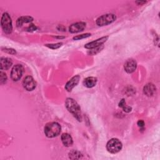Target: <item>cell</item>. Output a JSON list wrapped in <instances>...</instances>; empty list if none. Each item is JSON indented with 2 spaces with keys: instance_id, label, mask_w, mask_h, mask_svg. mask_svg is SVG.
<instances>
[{
  "instance_id": "5bb4252c",
  "label": "cell",
  "mask_w": 160,
  "mask_h": 160,
  "mask_svg": "<svg viewBox=\"0 0 160 160\" xmlns=\"http://www.w3.org/2000/svg\"><path fill=\"white\" fill-rule=\"evenodd\" d=\"M61 141L64 144V146L66 147H69L72 144V142H73L72 138L71 136V135L69 134L68 133H63L61 135Z\"/></svg>"
},
{
  "instance_id": "30bf717a",
  "label": "cell",
  "mask_w": 160,
  "mask_h": 160,
  "mask_svg": "<svg viewBox=\"0 0 160 160\" xmlns=\"http://www.w3.org/2000/svg\"><path fill=\"white\" fill-rule=\"evenodd\" d=\"M86 28V23L84 22H78L72 24L69 28V32L71 33H76L82 31Z\"/></svg>"
},
{
  "instance_id": "7a4b0ae2",
  "label": "cell",
  "mask_w": 160,
  "mask_h": 160,
  "mask_svg": "<svg viewBox=\"0 0 160 160\" xmlns=\"http://www.w3.org/2000/svg\"><path fill=\"white\" fill-rule=\"evenodd\" d=\"M61 130L60 124L56 122H51L47 123L44 129L45 135L49 138H54L58 136Z\"/></svg>"
},
{
  "instance_id": "603a6c76",
  "label": "cell",
  "mask_w": 160,
  "mask_h": 160,
  "mask_svg": "<svg viewBox=\"0 0 160 160\" xmlns=\"http://www.w3.org/2000/svg\"><path fill=\"white\" fill-rule=\"evenodd\" d=\"M36 29V27L34 25V24H31L28 28V31H35Z\"/></svg>"
},
{
  "instance_id": "ac0fdd59",
  "label": "cell",
  "mask_w": 160,
  "mask_h": 160,
  "mask_svg": "<svg viewBox=\"0 0 160 160\" xmlns=\"http://www.w3.org/2000/svg\"><path fill=\"white\" fill-rule=\"evenodd\" d=\"M62 44V42H58V43H56V44H47L45 46L48 47L49 48L52 49H58L59 47H61Z\"/></svg>"
},
{
  "instance_id": "9c48e42d",
  "label": "cell",
  "mask_w": 160,
  "mask_h": 160,
  "mask_svg": "<svg viewBox=\"0 0 160 160\" xmlns=\"http://www.w3.org/2000/svg\"><path fill=\"white\" fill-rule=\"evenodd\" d=\"M137 68V62L133 59H129L126 61L124 65V70L128 73H132L135 71Z\"/></svg>"
},
{
  "instance_id": "277c9868",
  "label": "cell",
  "mask_w": 160,
  "mask_h": 160,
  "mask_svg": "<svg viewBox=\"0 0 160 160\" xmlns=\"http://www.w3.org/2000/svg\"><path fill=\"white\" fill-rule=\"evenodd\" d=\"M122 145L121 142L117 138L111 139L106 144L107 150L112 154L119 152L122 149Z\"/></svg>"
},
{
  "instance_id": "7c38bea8",
  "label": "cell",
  "mask_w": 160,
  "mask_h": 160,
  "mask_svg": "<svg viewBox=\"0 0 160 160\" xmlns=\"http://www.w3.org/2000/svg\"><path fill=\"white\" fill-rule=\"evenodd\" d=\"M156 88L152 83H148L144 86L143 92L147 96H152L154 94Z\"/></svg>"
},
{
  "instance_id": "d4e9b609",
  "label": "cell",
  "mask_w": 160,
  "mask_h": 160,
  "mask_svg": "<svg viewBox=\"0 0 160 160\" xmlns=\"http://www.w3.org/2000/svg\"><path fill=\"white\" fill-rule=\"evenodd\" d=\"M122 109H123V111H124V112H129L131 111L132 108H131V107L128 106L126 105V106L122 108Z\"/></svg>"
},
{
  "instance_id": "8fae6325",
  "label": "cell",
  "mask_w": 160,
  "mask_h": 160,
  "mask_svg": "<svg viewBox=\"0 0 160 160\" xmlns=\"http://www.w3.org/2000/svg\"><path fill=\"white\" fill-rule=\"evenodd\" d=\"M80 80V76L79 75L72 77L65 85V89L68 91H71V90L78 84Z\"/></svg>"
},
{
  "instance_id": "3957f363",
  "label": "cell",
  "mask_w": 160,
  "mask_h": 160,
  "mask_svg": "<svg viewBox=\"0 0 160 160\" xmlns=\"http://www.w3.org/2000/svg\"><path fill=\"white\" fill-rule=\"evenodd\" d=\"M1 24L3 31L6 34L11 33L12 31V20L9 14L7 12L3 13L1 17Z\"/></svg>"
},
{
  "instance_id": "ba28073f",
  "label": "cell",
  "mask_w": 160,
  "mask_h": 160,
  "mask_svg": "<svg viewBox=\"0 0 160 160\" xmlns=\"http://www.w3.org/2000/svg\"><path fill=\"white\" fill-rule=\"evenodd\" d=\"M22 86L27 91H32L36 88V82L32 77L26 76L22 81Z\"/></svg>"
},
{
  "instance_id": "4fadbf2b",
  "label": "cell",
  "mask_w": 160,
  "mask_h": 160,
  "mask_svg": "<svg viewBox=\"0 0 160 160\" xmlns=\"http://www.w3.org/2000/svg\"><path fill=\"white\" fill-rule=\"evenodd\" d=\"M12 64L11 59L8 58H1L0 65L1 70H8Z\"/></svg>"
},
{
  "instance_id": "7402d4cb",
  "label": "cell",
  "mask_w": 160,
  "mask_h": 160,
  "mask_svg": "<svg viewBox=\"0 0 160 160\" xmlns=\"http://www.w3.org/2000/svg\"><path fill=\"white\" fill-rule=\"evenodd\" d=\"M9 54H16V51L13 49H11V48H4V50H2Z\"/></svg>"
},
{
  "instance_id": "6da1fadb",
  "label": "cell",
  "mask_w": 160,
  "mask_h": 160,
  "mask_svg": "<svg viewBox=\"0 0 160 160\" xmlns=\"http://www.w3.org/2000/svg\"><path fill=\"white\" fill-rule=\"evenodd\" d=\"M65 104L69 112H70L78 121H81L82 115L81 112V108L77 102L72 98H68L66 100Z\"/></svg>"
},
{
  "instance_id": "d6986e66",
  "label": "cell",
  "mask_w": 160,
  "mask_h": 160,
  "mask_svg": "<svg viewBox=\"0 0 160 160\" xmlns=\"http://www.w3.org/2000/svg\"><path fill=\"white\" fill-rule=\"evenodd\" d=\"M7 81V76L6 73L3 72L2 71L0 72V82L1 84L6 83Z\"/></svg>"
},
{
  "instance_id": "e0dca14e",
  "label": "cell",
  "mask_w": 160,
  "mask_h": 160,
  "mask_svg": "<svg viewBox=\"0 0 160 160\" xmlns=\"http://www.w3.org/2000/svg\"><path fill=\"white\" fill-rule=\"evenodd\" d=\"M91 35V33H85V34H81V35H78V36H76L73 38V39L74 40H81L82 39H84V38H86L89 36H90Z\"/></svg>"
},
{
  "instance_id": "ffe728a7",
  "label": "cell",
  "mask_w": 160,
  "mask_h": 160,
  "mask_svg": "<svg viewBox=\"0 0 160 160\" xmlns=\"http://www.w3.org/2000/svg\"><path fill=\"white\" fill-rule=\"evenodd\" d=\"M69 158L71 159H78V158L76 157L77 156H80L81 154L79 152L76 151H72L71 152H69Z\"/></svg>"
},
{
  "instance_id": "44dd1931",
  "label": "cell",
  "mask_w": 160,
  "mask_h": 160,
  "mask_svg": "<svg viewBox=\"0 0 160 160\" xmlns=\"http://www.w3.org/2000/svg\"><path fill=\"white\" fill-rule=\"evenodd\" d=\"M102 48H103V46H102V47L99 46V47H98V48H94V49H91L88 52V53L89 54L94 55V54H96V53H98V52H99V51H101V49H102Z\"/></svg>"
},
{
  "instance_id": "484cf974",
  "label": "cell",
  "mask_w": 160,
  "mask_h": 160,
  "mask_svg": "<svg viewBox=\"0 0 160 160\" xmlns=\"http://www.w3.org/2000/svg\"><path fill=\"white\" fill-rule=\"evenodd\" d=\"M138 125L140 128H143L144 126V122L142 120H139L138 121Z\"/></svg>"
},
{
  "instance_id": "8992f818",
  "label": "cell",
  "mask_w": 160,
  "mask_h": 160,
  "mask_svg": "<svg viewBox=\"0 0 160 160\" xmlns=\"http://www.w3.org/2000/svg\"><path fill=\"white\" fill-rule=\"evenodd\" d=\"M24 68L21 64L15 65L11 72V78L14 81H18L19 80L22 75Z\"/></svg>"
},
{
  "instance_id": "5b68a950",
  "label": "cell",
  "mask_w": 160,
  "mask_h": 160,
  "mask_svg": "<svg viewBox=\"0 0 160 160\" xmlns=\"http://www.w3.org/2000/svg\"><path fill=\"white\" fill-rule=\"evenodd\" d=\"M116 16L113 14H103L96 19V24L99 26H106L109 24L116 20Z\"/></svg>"
},
{
  "instance_id": "52a82bcc",
  "label": "cell",
  "mask_w": 160,
  "mask_h": 160,
  "mask_svg": "<svg viewBox=\"0 0 160 160\" xmlns=\"http://www.w3.org/2000/svg\"><path fill=\"white\" fill-rule=\"evenodd\" d=\"M108 38H109L108 36H104V37L99 38L95 41L88 42L84 45V48H86V49H92L101 46L104 44V42H105L108 40Z\"/></svg>"
},
{
  "instance_id": "9a60e30c",
  "label": "cell",
  "mask_w": 160,
  "mask_h": 160,
  "mask_svg": "<svg viewBox=\"0 0 160 160\" xmlns=\"http://www.w3.org/2000/svg\"><path fill=\"white\" fill-rule=\"evenodd\" d=\"M97 83V78L94 77H88L83 81V84L85 87L91 88L96 86Z\"/></svg>"
},
{
  "instance_id": "cb8c5ba5",
  "label": "cell",
  "mask_w": 160,
  "mask_h": 160,
  "mask_svg": "<svg viewBox=\"0 0 160 160\" xmlns=\"http://www.w3.org/2000/svg\"><path fill=\"white\" fill-rule=\"evenodd\" d=\"M126 105V101H125V100H124V99H122L120 101V102H119V106L121 107V108H123Z\"/></svg>"
},
{
  "instance_id": "2e32d148",
  "label": "cell",
  "mask_w": 160,
  "mask_h": 160,
  "mask_svg": "<svg viewBox=\"0 0 160 160\" xmlns=\"http://www.w3.org/2000/svg\"><path fill=\"white\" fill-rule=\"evenodd\" d=\"M33 18L31 16H21L19 17L16 22V25L18 27H20L24 23H28V22H31V21H32Z\"/></svg>"
}]
</instances>
